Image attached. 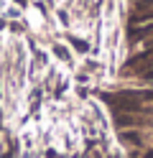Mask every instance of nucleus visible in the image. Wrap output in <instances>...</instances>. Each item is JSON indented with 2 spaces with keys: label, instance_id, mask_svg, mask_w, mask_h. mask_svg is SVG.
I'll return each mask as SVG.
<instances>
[{
  "label": "nucleus",
  "instance_id": "20e7f679",
  "mask_svg": "<svg viewBox=\"0 0 153 158\" xmlns=\"http://www.w3.org/2000/svg\"><path fill=\"white\" fill-rule=\"evenodd\" d=\"M120 138L125 143H130V145H140V135L138 133H133V130H128V133H120Z\"/></svg>",
  "mask_w": 153,
  "mask_h": 158
},
{
  "label": "nucleus",
  "instance_id": "423d86ee",
  "mask_svg": "<svg viewBox=\"0 0 153 158\" xmlns=\"http://www.w3.org/2000/svg\"><path fill=\"white\" fill-rule=\"evenodd\" d=\"M71 41L77 44V48H79V51H84V48H87V41H79V38H71Z\"/></svg>",
  "mask_w": 153,
  "mask_h": 158
},
{
  "label": "nucleus",
  "instance_id": "39448f33",
  "mask_svg": "<svg viewBox=\"0 0 153 158\" xmlns=\"http://www.w3.org/2000/svg\"><path fill=\"white\" fill-rule=\"evenodd\" d=\"M140 77H143V79H153V66L143 69V72H140Z\"/></svg>",
  "mask_w": 153,
  "mask_h": 158
},
{
  "label": "nucleus",
  "instance_id": "0eeeda50",
  "mask_svg": "<svg viewBox=\"0 0 153 158\" xmlns=\"http://www.w3.org/2000/svg\"><path fill=\"white\" fill-rule=\"evenodd\" d=\"M143 100H151V102H153V89H146V92H143Z\"/></svg>",
  "mask_w": 153,
  "mask_h": 158
},
{
  "label": "nucleus",
  "instance_id": "f257e3e1",
  "mask_svg": "<svg viewBox=\"0 0 153 158\" xmlns=\"http://www.w3.org/2000/svg\"><path fill=\"white\" fill-rule=\"evenodd\" d=\"M102 100H105L115 112H133V115L146 112V107H143V92H135V89L110 92V94H102Z\"/></svg>",
  "mask_w": 153,
  "mask_h": 158
},
{
  "label": "nucleus",
  "instance_id": "f03ea898",
  "mask_svg": "<svg viewBox=\"0 0 153 158\" xmlns=\"http://www.w3.org/2000/svg\"><path fill=\"white\" fill-rule=\"evenodd\" d=\"M143 123L140 115H133V112H115V125L117 127H135Z\"/></svg>",
  "mask_w": 153,
  "mask_h": 158
},
{
  "label": "nucleus",
  "instance_id": "7ed1b4c3",
  "mask_svg": "<svg viewBox=\"0 0 153 158\" xmlns=\"http://www.w3.org/2000/svg\"><path fill=\"white\" fill-rule=\"evenodd\" d=\"M130 23L133 26H138V23H153V8H148V10H135L130 18Z\"/></svg>",
  "mask_w": 153,
  "mask_h": 158
}]
</instances>
